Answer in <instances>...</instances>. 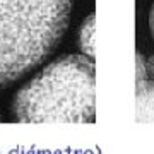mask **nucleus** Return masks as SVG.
Masks as SVG:
<instances>
[{
	"label": "nucleus",
	"mask_w": 154,
	"mask_h": 154,
	"mask_svg": "<svg viewBox=\"0 0 154 154\" xmlns=\"http://www.w3.org/2000/svg\"><path fill=\"white\" fill-rule=\"evenodd\" d=\"M94 113V63L81 55L50 63L14 99V115L22 123H86Z\"/></svg>",
	"instance_id": "f257e3e1"
},
{
	"label": "nucleus",
	"mask_w": 154,
	"mask_h": 154,
	"mask_svg": "<svg viewBox=\"0 0 154 154\" xmlns=\"http://www.w3.org/2000/svg\"><path fill=\"white\" fill-rule=\"evenodd\" d=\"M146 69H147V74L152 77V81H154V55L147 60V63H146Z\"/></svg>",
	"instance_id": "423d86ee"
},
{
	"label": "nucleus",
	"mask_w": 154,
	"mask_h": 154,
	"mask_svg": "<svg viewBox=\"0 0 154 154\" xmlns=\"http://www.w3.org/2000/svg\"><path fill=\"white\" fill-rule=\"evenodd\" d=\"M70 9L72 0H0V88L53 51Z\"/></svg>",
	"instance_id": "f03ea898"
},
{
	"label": "nucleus",
	"mask_w": 154,
	"mask_h": 154,
	"mask_svg": "<svg viewBox=\"0 0 154 154\" xmlns=\"http://www.w3.org/2000/svg\"><path fill=\"white\" fill-rule=\"evenodd\" d=\"M79 45L82 51L88 57H94V16H89V19L82 24L81 34H79Z\"/></svg>",
	"instance_id": "20e7f679"
},
{
	"label": "nucleus",
	"mask_w": 154,
	"mask_h": 154,
	"mask_svg": "<svg viewBox=\"0 0 154 154\" xmlns=\"http://www.w3.org/2000/svg\"><path fill=\"white\" fill-rule=\"evenodd\" d=\"M137 122L154 123V81L137 82Z\"/></svg>",
	"instance_id": "7ed1b4c3"
},
{
	"label": "nucleus",
	"mask_w": 154,
	"mask_h": 154,
	"mask_svg": "<svg viewBox=\"0 0 154 154\" xmlns=\"http://www.w3.org/2000/svg\"><path fill=\"white\" fill-rule=\"evenodd\" d=\"M146 74H147V69H146V63H144V57L137 55V82L146 81Z\"/></svg>",
	"instance_id": "39448f33"
},
{
	"label": "nucleus",
	"mask_w": 154,
	"mask_h": 154,
	"mask_svg": "<svg viewBox=\"0 0 154 154\" xmlns=\"http://www.w3.org/2000/svg\"><path fill=\"white\" fill-rule=\"evenodd\" d=\"M149 24H151V31H152V36H154V5L151 9V17H149Z\"/></svg>",
	"instance_id": "0eeeda50"
}]
</instances>
